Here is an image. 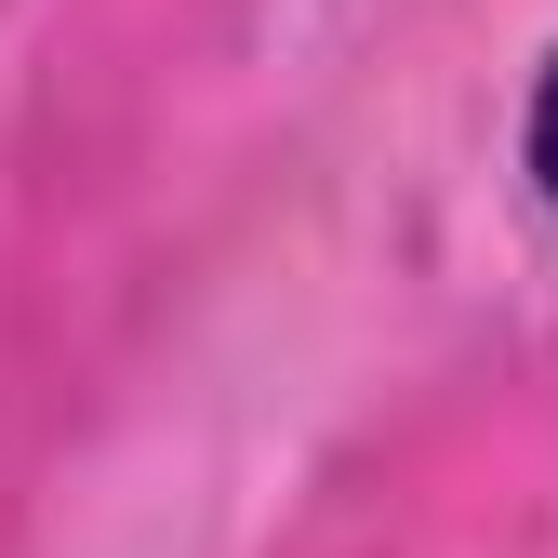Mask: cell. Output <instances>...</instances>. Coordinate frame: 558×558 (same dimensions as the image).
Here are the masks:
<instances>
[{"instance_id": "6da1fadb", "label": "cell", "mask_w": 558, "mask_h": 558, "mask_svg": "<svg viewBox=\"0 0 558 558\" xmlns=\"http://www.w3.org/2000/svg\"><path fill=\"white\" fill-rule=\"evenodd\" d=\"M519 186L545 199V227H558V53L532 66V94H519Z\"/></svg>"}]
</instances>
